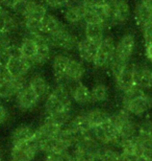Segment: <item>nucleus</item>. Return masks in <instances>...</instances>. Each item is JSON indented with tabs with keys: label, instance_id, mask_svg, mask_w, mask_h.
Here are the masks:
<instances>
[{
	"label": "nucleus",
	"instance_id": "nucleus-42",
	"mask_svg": "<svg viewBox=\"0 0 152 161\" xmlns=\"http://www.w3.org/2000/svg\"><path fill=\"white\" fill-rule=\"evenodd\" d=\"M9 117V112L6 109V107H4L3 105L0 104V125L4 124L5 121H8Z\"/></svg>",
	"mask_w": 152,
	"mask_h": 161
},
{
	"label": "nucleus",
	"instance_id": "nucleus-34",
	"mask_svg": "<svg viewBox=\"0 0 152 161\" xmlns=\"http://www.w3.org/2000/svg\"><path fill=\"white\" fill-rule=\"evenodd\" d=\"M46 161H73L72 154H70L69 151L61 153L46 154Z\"/></svg>",
	"mask_w": 152,
	"mask_h": 161
},
{
	"label": "nucleus",
	"instance_id": "nucleus-46",
	"mask_svg": "<svg viewBox=\"0 0 152 161\" xmlns=\"http://www.w3.org/2000/svg\"><path fill=\"white\" fill-rule=\"evenodd\" d=\"M150 88H152V69H151V76H150Z\"/></svg>",
	"mask_w": 152,
	"mask_h": 161
},
{
	"label": "nucleus",
	"instance_id": "nucleus-27",
	"mask_svg": "<svg viewBox=\"0 0 152 161\" xmlns=\"http://www.w3.org/2000/svg\"><path fill=\"white\" fill-rule=\"evenodd\" d=\"M35 130L28 125H22L16 128L12 134V143L13 146L19 143H23L31 140L34 137Z\"/></svg>",
	"mask_w": 152,
	"mask_h": 161
},
{
	"label": "nucleus",
	"instance_id": "nucleus-43",
	"mask_svg": "<svg viewBox=\"0 0 152 161\" xmlns=\"http://www.w3.org/2000/svg\"><path fill=\"white\" fill-rule=\"evenodd\" d=\"M145 56L148 60H152V43L145 45Z\"/></svg>",
	"mask_w": 152,
	"mask_h": 161
},
{
	"label": "nucleus",
	"instance_id": "nucleus-17",
	"mask_svg": "<svg viewBox=\"0 0 152 161\" xmlns=\"http://www.w3.org/2000/svg\"><path fill=\"white\" fill-rule=\"evenodd\" d=\"M27 85L35 92L40 99H45L49 95L51 91V85L46 79V76L40 72L32 73L29 76V80L27 82Z\"/></svg>",
	"mask_w": 152,
	"mask_h": 161
},
{
	"label": "nucleus",
	"instance_id": "nucleus-32",
	"mask_svg": "<svg viewBox=\"0 0 152 161\" xmlns=\"http://www.w3.org/2000/svg\"><path fill=\"white\" fill-rule=\"evenodd\" d=\"M92 103H105L109 98V89L103 83H97L91 89Z\"/></svg>",
	"mask_w": 152,
	"mask_h": 161
},
{
	"label": "nucleus",
	"instance_id": "nucleus-40",
	"mask_svg": "<svg viewBox=\"0 0 152 161\" xmlns=\"http://www.w3.org/2000/svg\"><path fill=\"white\" fill-rule=\"evenodd\" d=\"M80 2L86 8H96L104 5L107 0H80Z\"/></svg>",
	"mask_w": 152,
	"mask_h": 161
},
{
	"label": "nucleus",
	"instance_id": "nucleus-29",
	"mask_svg": "<svg viewBox=\"0 0 152 161\" xmlns=\"http://www.w3.org/2000/svg\"><path fill=\"white\" fill-rule=\"evenodd\" d=\"M85 114L86 115V117H88V119L90 120L93 127H96V125L109 121L112 116L108 112H106L105 110L100 108H92L86 111Z\"/></svg>",
	"mask_w": 152,
	"mask_h": 161
},
{
	"label": "nucleus",
	"instance_id": "nucleus-28",
	"mask_svg": "<svg viewBox=\"0 0 152 161\" xmlns=\"http://www.w3.org/2000/svg\"><path fill=\"white\" fill-rule=\"evenodd\" d=\"M151 69L145 64H134V80L137 86L146 90L150 88Z\"/></svg>",
	"mask_w": 152,
	"mask_h": 161
},
{
	"label": "nucleus",
	"instance_id": "nucleus-14",
	"mask_svg": "<svg viewBox=\"0 0 152 161\" xmlns=\"http://www.w3.org/2000/svg\"><path fill=\"white\" fill-rule=\"evenodd\" d=\"M34 37L35 41H37L38 49L37 54H35L34 59L32 60V67H40L46 64L48 61L51 59V53H52V47L48 41L47 37L43 34L38 35H31Z\"/></svg>",
	"mask_w": 152,
	"mask_h": 161
},
{
	"label": "nucleus",
	"instance_id": "nucleus-23",
	"mask_svg": "<svg viewBox=\"0 0 152 161\" xmlns=\"http://www.w3.org/2000/svg\"><path fill=\"white\" fill-rule=\"evenodd\" d=\"M70 94L72 101L79 105H86L92 103L91 89L81 82L75 83L70 88Z\"/></svg>",
	"mask_w": 152,
	"mask_h": 161
},
{
	"label": "nucleus",
	"instance_id": "nucleus-20",
	"mask_svg": "<svg viewBox=\"0 0 152 161\" xmlns=\"http://www.w3.org/2000/svg\"><path fill=\"white\" fill-rule=\"evenodd\" d=\"M61 130V129H60ZM71 146L67 142L66 139L61 136L60 131L56 136L53 138H50L43 143L40 144V151H43L46 154H52V153H61L69 151Z\"/></svg>",
	"mask_w": 152,
	"mask_h": 161
},
{
	"label": "nucleus",
	"instance_id": "nucleus-6",
	"mask_svg": "<svg viewBox=\"0 0 152 161\" xmlns=\"http://www.w3.org/2000/svg\"><path fill=\"white\" fill-rule=\"evenodd\" d=\"M116 42L112 37L105 36L99 44L98 50L93 61V66L97 69H109L115 60Z\"/></svg>",
	"mask_w": 152,
	"mask_h": 161
},
{
	"label": "nucleus",
	"instance_id": "nucleus-3",
	"mask_svg": "<svg viewBox=\"0 0 152 161\" xmlns=\"http://www.w3.org/2000/svg\"><path fill=\"white\" fill-rule=\"evenodd\" d=\"M52 48L61 51H73L77 48L79 39L69 27L61 23L52 33L45 35Z\"/></svg>",
	"mask_w": 152,
	"mask_h": 161
},
{
	"label": "nucleus",
	"instance_id": "nucleus-35",
	"mask_svg": "<svg viewBox=\"0 0 152 161\" xmlns=\"http://www.w3.org/2000/svg\"><path fill=\"white\" fill-rule=\"evenodd\" d=\"M24 1L25 0H1V4L8 11L18 14Z\"/></svg>",
	"mask_w": 152,
	"mask_h": 161
},
{
	"label": "nucleus",
	"instance_id": "nucleus-19",
	"mask_svg": "<svg viewBox=\"0 0 152 161\" xmlns=\"http://www.w3.org/2000/svg\"><path fill=\"white\" fill-rule=\"evenodd\" d=\"M64 19L70 25H78L83 23L86 8L80 2H70L64 8Z\"/></svg>",
	"mask_w": 152,
	"mask_h": 161
},
{
	"label": "nucleus",
	"instance_id": "nucleus-16",
	"mask_svg": "<svg viewBox=\"0 0 152 161\" xmlns=\"http://www.w3.org/2000/svg\"><path fill=\"white\" fill-rule=\"evenodd\" d=\"M16 50H17V46L15 45L13 34L0 31V68L6 66L9 57Z\"/></svg>",
	"mask_w": 152,
	"mask_h": 161
},
{
	"label": "nucleus",
	"instance_id": "nucleus-13",
	"mask_svg": "<svg viewBox=\"0 0 152 161\" xmlns=\"http://www.w3.org/2000/svg\"><path fill=\"white\" fill-rule=\"evenodd\" d=\"M86 72V68L85 66V63H83L82 61H79L71 57L66 71L64 73L63 80L57 83L66 84L68 86H69L70 84L78 83L82 80L83 76H85Z\"/></svg>",
	"mask_w": 152,
	"mask_h": 161
},
{
	"label": "nucleus",
	"instance_id": "nucleus-10",
	"mask_svg": "<svg viewBox=\"0 0 152 161\" xmlns=\"http://www.w3.org/2000/svg\"><path fill=\"white\" fill-rule=\"evenodd\" d=\"M40 152V146L34 137L23 143L15 144L11 151V161H32Z\"/></svg>",
	"mask_w": 152,
	"mask_h": 161
},
{
	"label": "nucleus",
	"instance_id": "nucleus-12",
	"mask_svg": "<svg viewBox=\"0 0 152 161\" xmlns=\"http://www.w3.org/2000/svg\"><path fill=\"white\" fill-rule=\"evenodd\" d=\"M40 101V97L27 84H25L15 96L16 106L22 111H30L34 109L39 105Z\"/></svg>",
	"mask_w": 152,
	"mask_h": 161
},
{
	"label": "nucleus",
	"instance_id": "nucleus-24",
	"mask_svg": "<svg viewBox=\"0 0 152 161\" xmlns=\"http://www.w3.org/2000/svg\"><path fill=\"white\" fill-rule=\"evenodd\" d=\"M106 26L100 23H86L83 24L85 38L97 44H100L105 37Z\"/></svg>",
	"mask_w": 152,
	"mask_h": 161
},
{
	"label": "nucleus",
	"instance_id": "nucleus-31",
	"mask_svg": "<svg viewBox=\"0 0 152 161\" xmlns=\"http://www.w3.org/2000/svg\"><path fill=\"white\" fill-rule=\"evenodd\" d=\"M63 23L55 15L47 13L41 21V31L43 35H48L55 31Z\"/></svg>",
	"mask_w": 152,
	"mask_h": 161
},
{
	"label": "nucleus",
	"instance_id": "nucleus-9",
	"mask_svg": "<svg viewBox=\"0 0 152 161\" xmlns=\"http://www.w3.org/2000/svg\"><path fill=\"white\" fill-rule=\"evenodd\" d=\"M6 70L13 78L16 79H26L28 73L34 68L31 63L21 54H19L18 50H16L14 53L9 57V59L5 66Z\"/></svg>",
	"mask_w": 152,
	"mask_h": 161
},
{
	"label": "nucleus",
	"instance_id": "nucleus-22",
	"mask_svg": "<svg viewBox=\"0 0 152 161\" xmlns=\"http://www.w3.org/2000/svg\"><path fill=\"white\" fill-rule=\"evenodd\" d=\"M37 41H35L34 37L31 36V35H27L26 37L22 38L20 43L17 45V50L19 54H21L22 57L28 60L30 63L34 59L35 54H37Z\"/></svg>",
	"mask_w": 152,
	"mask_h": 161
},
{
	"label": "nucleus",
	"instance_id": "nucleus-2",
	"mask_svg": "<svg viewBox=\"0 0 152 161\" xmlns=\"http://www.w3.org/2000/svg\"><path fill=\"white\" fill-rule=\"evenodd\" d=\"M70 109H72V98L69 86L66 84L56 83V86L51 89L49 95L45 98V115L46 117H52L60 112Z\"/></svg>",
	"mask_w": 152,
	"mask_h": 161
},
{
	"label": "nucleus",
	"instance_id": "nucleus-44",
	"mask_svg": "<svg viewBox=\"0 0 152 161\" xmlns=\"http://www.w3.org/2000/svg\"><path fill=\"white\" fill-rule=\"evenodd\" d=\"M142 4H144L145 6H147V8H149L152 9V0H139Z\"/></svg>",
	"mask_w": 152,
	"mask_h": 161
},
{
	"label": "nucleus",
	"instance_id": "nucleus-38",
	"mask_svg": "<svg viewBox=\"0 0 152 161\" xmlns=\"http://www.w3.org/2000/svg\"><path fill=\"white\" fill-rule=\"evenodd\" d=\"M72 157H73V161H98L95 157L91 156L90 154L78 150H74Z\"/></svg>",
	"mask_w": 152,
	"mask_h": 161
},
{
	"label": "nucleus",
	"instance_id": "nucleus-49",
	"mask_svg": "<svg viewBox=\"0 0 152 161\" xmlns=\"http://www.w3.org/2000/svg\"><path fill=\"white\" fill-rule=\"evenodd\" d=\"M0 3H1V0H0Z\"/></svg>",
	"mask_w": 152,
	"mask_h": 161
},
{
	"label": "nucleus",
	"instance_id": "nucleus-5",
	"mask_svg": "<svg viewBox=\"0 0 152 161\" xmlns=\"http://www.w3.org/2000/svg\"><path fill=\"white\" fill-rule=\"evenodd\" d=\"M111 71L114 76L116 88L120 92L124 93L137 86L134 80V64L127 63L113 67Z\"/></svg>",
	"mask_w": 152,
	"mask_h": 161
},
{
	"label": "nucleus",
	"instance_id": "nucleus-41",
	"mask_svg": "<svg viewBox=\"0 0 152 161\" xmlns=\"http://www.w3.org/2000/svg\"><path fill=\"white\" fill-rule=\"evenodd\" d=\"M138 154L135 153H131V152H124V151H121L120 152V160L119 161H138L139 159Z\"/></svg>",
	"mask_w": 152,
	"mask_h": 161
},
{
	"label": "nucleus",
	"instance_id": "nucleus-30",
	"mask_svg": "<svg viewBox=\"0 0 152 161\" xmlns=\"http://www.w3.org/2000/svg\"><path fill=\"white\" fill-rule=\"evenodd\" d=\"M134 14L135 22L140 27L142 25L146 24L147 22L152 21V9L142 4L140 1H138L137 4H135Z\"/></svg>",
	"mask_w": 152,
	"mask_h": 161
},
{
	"label": "nucleus",
	"instance_id": "nucleus-4",
	"mask_svg": "<svg viewBox=\"0 0 152 161\" xmlns=\"http://www.w3.org/2000/svg\"><path fill=\"white\" fill-rule=\"evenodd\" d=\"M111 121L118 134L123 138H131L137 134L138 124L134 120V116L125 109H121L112 114Z\"/></svg>",
	"mask_w": 152,
	"mask_h": 161
},
{
	"label": "nucleus",
	"instance_id": "nucleus-26",
	"mask_svg": "<svg viewBox=\"0 0 152 161\" xmlns=\"http://www.w3.org/2000/svg\"><path fill=\"white\" fill-rule=\"evenodd\" d=\"M74 131L77 132L80 136H86V135H91L93 125L88 119L86 115L83 114H78L73 118H71L70 122L68 124Z\"/></svg>",
	"mask_w": 152,
	"mask_h": 161
},
{
	"label": "nucleus",
	"instance_id": "nucleus-8",
	"mask_svg": "<svg viewBox=\"0 0 152 161\" xmlns=\"http://www.w3.org/2000/svg\"><path fill=\"white\" fill-rule=\"evenodd\" d=\"M135 36L132 33H126L120 38L115 48V60L114 62L119 64L129 63L131 57L135 50Z\"/></svg>",
	"mask_w": 152,
	"mask_h": 161
},
{
	"label": "nucleus",
	"instance_id": "nucleus-48",
	"mask_svg": "<svg viewBox=\"0 0 152 161\" xmlns=\"http://www.w3.org/2000/svg\"><path fill=\"white\" fill-rule=\"evenodd\" d=\"M150 62H151V64H152V60H150Z\"/></svg>",
	"mask_w": 152,
	"mask_h": 161
},
{
	"label": "nucleus",
	"instance_id": "nucleus-7",
	"mask_svg": "<svg viewBox=\"0 0 152 161\" xmlns=\"http://www.w3.org/2000/svg\"><path fill=\"white\" fill-rule=\"evenodd\" d=\"M108 13V25L125 24L130 17V5L126 0H107L106 2Z\"/></svg>",
	"mask_w": 152,
	"mask_h": 161
},
{
	"label": "nucleus",
	"instance_id": "nucleus-39",
	"mask_svg": "<svg viewBox=\"0 0 152 161\" xmlns=\"http://www.w3.org/2000/svg\"><path fill=\"white\" fill-rule=\"evenodd\" d=\"M137 133H142L152 136V119H145L140 125H138Z\"/></svg>",
	"mask_w": 152,
	"mask_h": 161
},
{
	"label": "nucleus",
	"instance_id": "nucleus-36",
	"mask_svg": "<svg viewBox=\"0 0 152 161\" xmlns=\"http://www.w3.org/2000/svg\"><path fill=\"white\" fill-rule=\"evenodd\" d=\"M142 31V36L145 42V45L152 43V21L147 22L146 24L142 25L140 27Z\"/></svg>",
	"mask_w": 152,
	"mask_h": 161
},
{
	"label": "nucleus",
	"instance_id": "nucleus-33",
	"mask_svg": "<svg viewBox=\"0 0 152 161\" xmlns=\"http://www.w3.org/2000/svg\"><path fill=\"white\" fill-rule=\"evenodd\" d=\"M120 160V152L117 147L112 146H102L100 150L98 161H119Z\"/></svg>",
	"mask_w": 152,
	"mask_h": 161
},
{
	"label": "nucleus",
	"instance_id": "nucleus-37",
	"mask_svg": "<svg viewBox=\"0 0 152 161\" xmlns=\"http://www.w3.org/2000/svg\"><path fill=\"white\" fill-rule=\"evenodd\" d=\"M71 2V0H43V3L46 5V8L52 9L64 8Z\"/></svg>",
	"mask_w": 152,
	"mask_h": 161
},
{
	"label": "nucleus",
	"instance_id": "nucleus-45",
	"mask_svg": "<svg viewBox=\"0 0 152 161\" xmlns=\"http://www.w3.org/2000/svg\"><path fill=\"white\" fill-rule=\"evenodd\" d=\"M138 161H148L145 157H143V156H140L139 157V159H138Z\"/></svg>",
	"mask_w": 152,
	"mask_h": 161
},
{
	"label": "nucleus",
	"instance_id": "nucleus-11",
	"mask_svg": "<svg viewBox=\"0 0 152 161\" xmlns=\"http://www.w3.org/2000/svg\"><path fill=\"white\" fill-rule=\"evenodd\" d=\"M18 14L22 17L23 21L41 22L47 14V8L40 0H25Z\"/></svg>",
	"mask_w": 152,
	"mask_h": 161
},
{
	"label": "nucleus",
	"instance_id": "nucleus-18",
	"mask_svg": "<svg viewBox=\"0 0 152 161\" xmlns=\"http://www.w3.org/2000/svg\"><path fill=\"white\" fill-rule=\"evenodd\" d=\"M63 127H60L54 122L50 118H46L42 124L39 125V128L35 130L34 138L38 141L39 146L41 143H43L44 141H46L50 138H53L54 136H56L59 134V132L60 131V129Z\"/></svg>",
	"mask_w": 152,
	"mask_h": 161
},
{
	"label": "nucleus",
	"instance_id": "nucleus-1",
	"mask_svg": "<svg viewBox=\"0 0 152 161\" xmlns=\"http://www.w3.org/2000/svg\"><path fill=\"white\" fill-rule=\"evenodd\" d=\"M121 102L123 109L134 117L144 116L152 109V95L139 86L123 93Z\"/></svg>",
	"mask_w": 152,
	"mask_h": 161
},
{
	"label": "nucleus",
	"instance_id": "nucleus-25",
	"mask_svg": "<svg viewBox=\"0 0 152 161\" xmlns=\"http://www.w3.org/2000/svg\"><path fill=\"white\" fill-rule=\"evenodd\" d=\"M70 59L71 57L65 53H57L51 59V68H52L54 78L56 79V83L63 80L64 73L66 71Z\"/></svg>",
	"mask_w": 152,
	"mask_h": 161
},
{
	"label": "nucleus",
	"instance_id": "nucleus-15",
	"mask_svg": "<svg viewBox=\"0 0 152 161\" xmlns=\"http://www.w3.org/2000/svg\"><path fill=\"white\" fill-rule=\"evenodd\" d=\"M25 84V79H16L13 76L0 80V98L5 101L15 98Z\"/></svg>",
	"mask_w": 152,
	"mask_h": 161
},
{
	"label": "nucleus",
	"instance_id": "nucleus-47",
	"mask_svg": "<svg viewBox=\"0 0 152 161\" xmlns=\"http://www.w3.org/2000/svg\"><path fill=\"white\" fill-rule=\"evenodd\" d=\"M0 161H4V159H3V156H2L1 153H0Z\"/></svg>",
	"mask_w": 152,
	"mask_h": 161
},
{
	"label": "nucleus",
	"instance_id": "nucleus-21",
	"mask_svg": "<svg viewBox=\"0 0 152 161\" xmlns=\"http://www.w3.org/2000/svg\"><path fill=\"white\" fill-rule=\"evenodd\" d=\"M98 46H99V44L83 38V39L79 40L76 50H77V53H78V56L80 59H81L82 62L93 63V61L95 59V56L97 53V50H98Z\"/></svg>",
	"mask_w": 152,
	"mask_h": 161
}]
</instances>
